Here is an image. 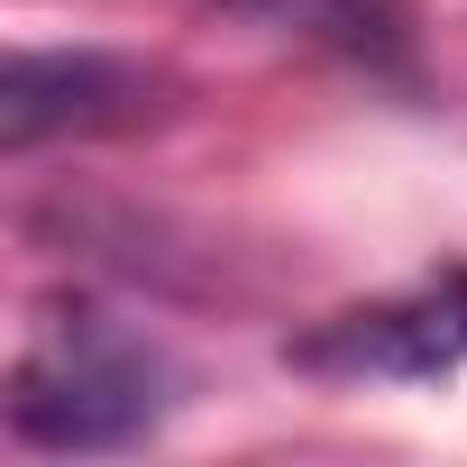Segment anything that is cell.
Masks as SVG:
<instances>
[{
  "label": "cell",
  "instance_id": "cell-3",
  "mask_svg": "<svg viewBox=\"0 0 467 467\" xmlns=\"http://www.w3.org/2000/svg\"><path fill=\"white\" fill-rule=\"evenodd\" d=\"M165 74H147L138 56H19L10 83H0V147L28 156L47 138H110V129H138L165 110Z\"/></svg>",
  "mask_w": 467,
  "mask_h": 467
},
{
  "label": "cell",
  "instance_id": "cell-1",
  "mask_svg": "<svg viewBox=\"0 0 467 467\" xmlns=\"http://www.w3.org/2000/svg\"><path fill=\"white\" fill-rule=\"evenodd\" d=\"M165 348L101 303H47L10 367V440L28 449H129L165 421Z\"/></svg>",
  "mask_w": 467,
  "mask_h": 467
},
{
  "label": "cell",
  "instance_id": "cell-2",
  "mask_svg": "<svg viewBox=\"0 0 467 467\" xmlns=\"http://www.w3.org/2000/svg\"><path fill=\"white\" fill-rule=\"evenodd\" d=\"M285 358L330 385H431V376L467 367V266H431L376 303H348V312L312 321Z\"/></svg>",
  "mask_w": 467,
  "mask_h": 467
},
{
  "label": "cell",
  "instance_id": "cell-4",
  "mask_svg": "<svg viewBox=\"0 0 467 467\" xmlns=\"http://www.w3.org/2000/svg\"><path fill=\"white\" fill-rule=\"evenodd\" d=\"M220 10L266 28V37L330 47L348 65H403V10L394 0H220Z\"/></svg>",
  "mask_w": 467,
  "mask_h": 467
}]
</instances>
